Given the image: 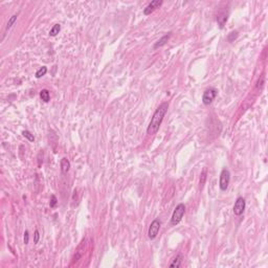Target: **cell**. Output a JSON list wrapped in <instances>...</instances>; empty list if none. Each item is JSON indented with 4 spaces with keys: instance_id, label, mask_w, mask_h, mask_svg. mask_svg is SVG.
<instances>
[{
    "instance_id": "14",
    "label": "cell",
    "mask_w": 268,
    "mask_h": 268,
    "mask_svg": "<svg viewBox=\"0 0 268 268\" xmlns=\"http://www.w3.org/2000/svg\"><path fill=\"white\" fill-rule=\"evenodd\" d=\"M60 31H61V25H60V24H54V25L51 28V31H49V36L54 37V36H57L59 33H60Z\"/></svg>"
},
{
    "instance_id": "18",
    "label": "cell",
    "mask_w": 268,
    "mask_h": 268,
    "mask_svg": "<svg viewBox=\"0 0 268 268\" xmlns=\"http://www.w3.org/2000/svg\"><path fill=\"white\" fill-rule=\"evenodd\" d=\"M237 37H238V31H231V33H229L227 36V41L228 42H233L235 39H237Z\"/></svg>"
},
{
    "instance_id": "10",
    "label": "cell",
    "mask_w": 268,
    "mask_h": 268,
    "mask_svg": "<svg viewBox=\"0 0 268 268\" xmlns=\"http://www.w3.org/2000/svg\"><path fill=\"white\" fill-rule=\"evenodd\" d=\"M227 19H228V14H226V13H221V14H220V15H218V17H217V22H218V24H219L220 28H223V27H224V24L226 23Z\"/></svg>"
},
{
    "instance_id": "7",
    "label": "cell",
    "mask_w": 268,
    "mask_h": 268,
    "mask_svg": "<svg viewBox=\"0 0 268 268\" xmlns=\"http://www.w3.org/2000/svg\"><path fill=\"white\" fill-rule=\"evenodd\" d=\"M162 3H163V1H161V0H153V1L150 2L146 8H144V14L146 16L151 15V14L153 13L156 8H158L159 6L162 5Z\"/></svg>"
},
{
    "instance_id": "6",
    "label": "cell",
    "mask_w": 268,
    "mask_h": 268,
    "mask_svg": "<svg viewBox=\"0 0 268 268\" xmlns=\"http://www.w3.org/2000/svg\"><path fill=\"white\" fill-rule=\"evenodd\" d=\"M245 206H246V202H245V199L243 197H239V198L236 200L235 205L233 208L234 214L236 216H241L245 211Z\"/></svg>"
},
{
    "instance_id": "17",
    "label": "cell",
    "mask_w": 268,
    "mask_h": 268,
    "mask_svg": "<svg viewBox=\"0 0 268 268\" xmlns=\"http://www.w3.org/2000/svg\"><path fill=\"white\" fill-rule=\"evenodd\" d=\"M22 135H23L26 139H28L29 142H35V136H34V134H31V132H29V131H27V130L22 131Z\"/></svg>"
},
{
    "instance_id": "3",
    "label": "cell",
    "mask_w": 268,
    "mask_h": 268,
    "mask_svg": "<svg viewBox=\"0 0 268 268\" xmlns=\"http://www.w3.org/2000/svg\"><path fill=\"white\" fill-rule=\"evenodd\" d=\"M230 182V173L226 168H224L220 173V178H219V188L221 191H226Z\"/></svg>"
},
{
    "instance_id": "8",
    "label": "cell",
    "mask_w": 268,
    "mask_h": 268,
    "mask_svg": "<svg viewBox=\"0 0 268 268\" xmlns=\"http://www.w3.org/2000/svg\"><path fill=\"white\" fill-rule=\"evenodd\" d=\"M171 36H172V33H171V31H170V33H168L167 35L162 36V37H161L160 39L158 40L157 42L155 43V44H154L153 48H154V49H157V48H159V47H162V46H165V45L168 43V41L170 40V38H171Z\"/></svg>"
},
{
    "instance_id": "9",
    "label": "cell",
    "mask_w": 268,
    "mask_h": 268,
    "mask_svg": "<svg viewBox=\"0 0 268 268\" xmlns=\"http://www.w3.org/2000/svg\"><path fill=\"white\" fill-rule=\"evenodd\" d=\"M60 165H61V172H62L63 174H66L70 169V161L68 160L66 157H63L62 159H61Z\"/></svg>"
},
{
    "instance_id": "5",
    "label": "cell",
    "mask_w": 268,
    "mask_h": 268,
    "mask_svg": "<svg viewBox=\"0 0 268 268\" xmlns=\"http://www.w3.org/2000/svg\"><path fill=\"white\" fill-rule=\"evenodd\" d=\"M217 94H218V91L215 88H208V89L203 92V95H202V103L206 106L210 105L216 99Z\"/></svg>"
},
{
    "instance_id": "20",
    "label": "cell",
    "mask_w": 268,
    "mask_h": 268,
    "mask_svg": "<svg viewBox=\"0 0 268 268\" xmlns=\"http://www.w3.org/2000/svg\"><path fill=\"white\" fill-rule=\"evenodd\" d=\"M39 239H40V234L38 230L35 231V235H34V243L35 244H37L38 242H39Z\"/></svg>"
},
{
    "instance_id": "13",
    "label": "cell",
    "mask_w": 268,
    "mask_h": 268,
    "mask_svg": "<svg viewBox=\"0 0 268 268\" xmlns=\"http://www.w3.org/2000/svg\"><path fill=\"white\" fill-rule=\"evenodd\" d=\"M18 15H19V14H15V15H13L12 17L8 19V24H6V26H5V33L14 25V24H15V22L17 21Z\"/></svg>"
},
{
    "instance_id": "2",
    "label": "cell",
    "mask_w": 268,
    "mask_h": 268,
    "mask_svg": "<svg viewBox=\"0 0 268 268\" xmlns=\"http://www.w3.org/2000/svg\"><path fill=\"white\" fill-rule=\"evenodd\" d=\"M185 214V205L183 203H179L178 205L175 208L173 214L171 217V225H177L178 223H180V221L182 220L183 216Z\"/></svg>"
},
{
    "instance_id": "19",
    "label": "cell",
    "mask_w": 268,
    "mask_h": 268,
    "mask_svg": "<svg viewBox=\"0 0 268 268\" xmlns=\"http://www.w3.org/2000/svg\"><path fill=\"white\" fill-rule=\"evenodd\" d=\"M57 203H58V200H57V197L54 196V195H53L51 198V202H49V206L51 208H54V206L57 205Z\"/></svg>"
},
{
    "instance_id": "11",
    "label": "cell",
    "mask_w": 268,
    "mask_h": 268,
    "mask_svg": "<svg viewBox=\"0 0 268 268\" xmlns=\"http://www.w3.org/2000/svg\"><path fill=\"white\" fill-rule=\"evenodd\" d=\"M40 97L44 103H48L51 100V93L47 89H42L40 91Z\"/></svg>"
},
{
    "instance_id": "4",
    "label": "cell",
    "mask_w": 268,
    "mask_h": 268,
    "mask_svg": "<svg viewBox=\"0 0 268 268\" xmlns=\"http://www.w3.org/2000/svg\"><path fill=\"white\" fill-rule=\"evenodd\" d=\"M161 226V221L159 219H154L153 221L151 222L149 226V229H148V237L149 239L154 240L158 235V231L160 229Z\"/></svg>"
},
{
    "instance_id": "12",
    "label": "cell",
    "mask_w": 268,
    "mask_h": 268,
    "mask_svg": "<svg viewBox=\"0 0 268 268\" xmlns=\"http://www.w3.org/2000/svg\"><path fill=\"white\" fill-rule=\"evenodd\" d=\"M181 262H182V257H181L180 255H177L175 258L173 259V261H172V263L170 264V267H180L181 266Z\"/></svg>"
},
{
    "instance_id": "21",
    "label": "cell",
    "mask_w": 268,
    "mask_h": 268,
    "mask_svg": "<svg viewBox=\"0 0 268 268\" xmlns=\"http://www.w3.org/2000/svg\"><path fill=\"white\" fill-rule=\"evenodd\" d=\"M29 242V235H28V231L25 230L24 231V244H28Z\"/></svg>"
},
{
    "instance_id": "16",
    "label": "cell",
    "mask_w": 268,
    "mask_h": 268,
    "mask_svg": "<svg viewBox=\"0 0 268 268\" xmlns=\"http://www.w3.org/2000/svg\"><path fill=\"white\" fill-rule=\"evenodd\" d=\"M206 170H203V172L201 173L200 175V180H199V188L200 190H202L204 187V185H205V181H206Z\"/></svg>"
},
{
    "instance_id": "15",
    "label": "cell",
    "mask_w": 268,
    "mask_h": 268,
    "mask_svg": "<svg viewBox=\"0 0 268 268\" xmlns=\"http://www.w3.org/2000/svg\"><path fill=\"white\" fill-rule=\"evenodd\" d=\"M46 72H47V67L46 66H42L41 68H39V69L37 70V71H36V78L37 79H40V78H42V77H44L45 74H46Z\"/></svg>"
},
{
    "instance_id": "1",
    "label": "cell",
    "mask_w": 268,
    "mask_h": 268,
    "mask_svg": "<svg viewBox=\"0 0 268 268\" xmlns=\"http://www.w3.org/2000/svg\"><path fill=\"white\" fill-rule=\"evenodd\" d=\"M168 109H169V103H168V102L160 104L157 107L155 112H154L153 116H152L151 121H150L149 126H148L147 133L149 134V135H153V134H155L158 131L161 123L163 121V117H165V113L168 112Z\"/></svg>"
}]
</instances>
